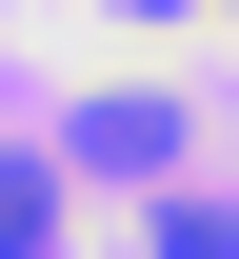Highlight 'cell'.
I'll return each mask as SVG.
<instances>
[{
	"mask_svg": "<svg viewBox=\"0 0 239 259\" xmlns=\"http://www.w3.org/2000/svg\"><path fill=\"white\" fill-rule=\"evenodd\" d=\"M80 160H100V180H160V160H179V100L100 80V100H80Z\"/></svg>",
	"mask_w": 239,
	"mask_h": 259,
	"instance_id": "1",
	"label": "cell"
},
{
	"mask_svg": "<svg viewBox=\"0 0 239 259\" xmlns=\"http://www.w3.org/2000/svg\"><path fill=\"white\" fill-rule=\"evenodd\" d=\"M40 239H60V199H40L20 160H0V259H40Z\"/></svg>",
	"mask_w": 239,
	"mask_h": 259,
	"instance_id": "2",
	"label": "cell"
},
{
	"mask_svg": "<svg viewBox=\"0 0 239 259\" xmlns=\"http://www.w3.org/2000/svg\"><path fill=\"white\" fill-rule=\"evenodd\" d=\"M139 20H179V0H139Z\"/></svg>",
	"mask_w": 239,
	"mask_h": 259,
	"instance_id": "3",
	"label": "cell"
},
{
	"mask_svg": "<svg viewBox=\"0 0 239 259\" xmlns=\"http://www.w3.org/2000/svg\"><path fill=\"white\" fill-rule=\"evenodd\" d=\"M219 20H239V0H219Z\"/></svg>",
	"mask_w": 239,
	"mask_h": 259,
	"instance_id": "4",
	"label": "cell"
}]
</instances>
